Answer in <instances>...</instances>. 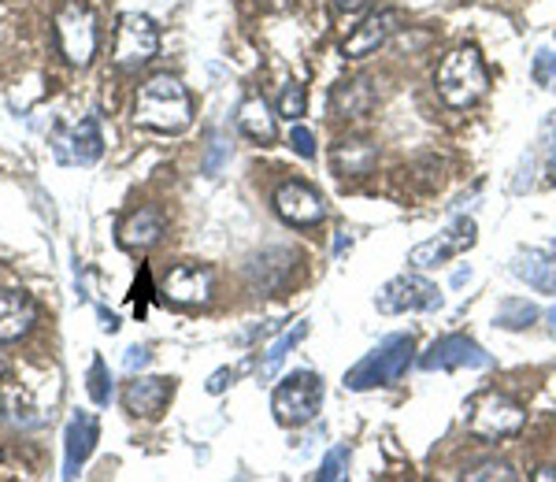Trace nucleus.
<instances>
[{"instance_id":"obj_11","label":"nucleus","mask_w":556,"mask_h":482,"mask_svg":"<svg viewBox=\"0 0 556 482\" xmlns=\"http://www.w3.org/2000/svg\"><path fill=\"white\" fill-rule=\"evenodd\" d=\"M493 356L468 334H445L419 356L424 371H460V368H490Z\"/></svg>"},{"instance_id":"obj_24","label":"nucleus","mask_w":556,"mask_h":482,"mask_svg":"<svg viewBox=\"0 0 556 482\" xmlns=\"http://www.w3.org/2000/svg\"><path fill=\"white\" fill-rule=\"evenodd\" d=\"M304 334H308V324H298V327L290 330V334L278 338V342L271 345V350H267L264 364H260V375H264V379H275L278 368H282V360H286V353L298 350V345L304 342Z\"/></svg>"},{"instance_id":"obj_15","label":"nucleus","mask_w":556,"mask_h":482,"mask_svg":"<svg viewBox=\"0 0 556 482\" xmlns=\"http://www.w3.org/2000/svg\"><path fill=\"white\" fill-rule=\"evenodd\" d=\"M379 167V141L367 134H349L330 149V172L338 178H367Z\"/></svg>"},{"instance_id":"obj_25","label":"nucleus","mask_w":556,"mask_h":482,"mask_svg":"<svg viewBox=\"0 0 556 482\" xmlns=\"http://www.w3.org/2000/svg\"><path fill=\"white\" fill-rule=\"evenodd\" d=\"M534 319H538V308L523 297H508V301H501V308H497V327H505V330H527Z\"/></svg>"},{"instance_id":"obj_3","label":"nucleus","mask_w":556,"mask_h":482,"mask_svg":"<svg viewBox=\"0 0 556 482\" xmlns=\"http://www.w3.org/2000/svg\"><path fill=\"white\" fill-rule=\"evenodd\" d=\"M416 360V338L412 334H390L375 345L371 353L356 364L353 371H345V390H379V386H393V382L405 379V371Z\"/></svg>"},{"instance_id":"obj_40","label":"nucleus","mask_w":556,"mask_h":482,"mask_svg":"<svg viewBox=\"0 0 556 482\" xmlns=\"http://www.w3.org/2000/svg\"><path fill=\"white\" fill-rule=\"evenodd\" d=\"M549 330H553V338H556V308L549 312Z\"/></svg>"},{"instance_id":"obj_22","label":"nucleus","mask_w":556,"mask_h":482,"mask_svg":"<svg viewBox=\"0 0 556 482\" xmlns=\"http://www.w3.org/2000/svg\"><path fill=\"white\" fill-rule=\"evenodd\" d=\"M238 127L249 141H256V145H271V141L278 138L275 115H271V109H267L264 97H256V93L238 104Z\"/></svg>"},{"instance_id":"obj_23","label":"nucleus","mask_w":556,"mask_h":482,"mask_svg":"<svg viewBox=\"0 0 556 482\" xmlns=\"http://www.w3.org/2000/svg\"><path fill=\"white\" fill-rule=\"evenodd\" d=\"M271 261H275V249H271V253H264V256H256V261L249 264V279H253V286H256L260 293H275L278 286L286 282L290 267H293V264H290V261H293L290 253L282 256V264H271Z\"/></svg>"},{"instance_id":"obj_29","label":"nucleus","mask_w":556,"mask_h":482,"mask_svg":"<svg viewBox=\"0 0 556 482\" xmlns=\"http://www.w3.org/2000/svg\"><path fill=\"white\" fill-rule=\"evenodd\" d=\"M349 475V445H334L327 453V460L319 464V479L323 482H338Z\"/></svg>"},{"instance_id":"obj_20","label":"nucleus","mask_w":556,"mask_h":482,"mask_svg":"<svg viewBox=\"0 0 556 482\" xmlns=\"http://www.w3.org/2000/svg\"><path fill=\"white\" fill-rule=\"evenodd\" d=\"M375 104V89H371V78L367 75H356V78H345V83L334 86L330 93V112L334 119H364Z\"/></svg>"},{"instance_id":"obj_8","label":"nucleus","mask_w":556,"mask_h":482,"mask_svg":"<svg viewBox=\"0 0 556 482\" xmlns=\"http://www.w3.org/2000/svg\"><path fill=\"white\" fill-rule=\"evenodd\" d=\"M475 241H479V227H475V219L471 216H456L438 238H430V241H424V245L412 249L408 264L419 267V271H427V267H442V264H450L453 256L468 253Z\"/></svg>"},{"instance_id":"obj_16","label":"nucleus","mask_w":556,"mask_h":482,"mask_svg":"<svg viewBox=\"0 0 556 482\" xmlns=\"http://www.w3.org/2000/svg\"><path fill=\"white\" fill-rule=\"evenodd\" d=\"M172 394H175V379L141 375V379H130L127 386H123V405H127V413L138 419H160Z\"/></svg>"},{"instance_id":"obj_12","label":"nucleus","mask_w":556,"mask_h":482,"mask_svg":"<svg viewBox=\"0 0 556 482\" xmlns=\"http://www.w3.org/2000/svg\"><path fill=\"white\" fill-rule=\"evenodd\" d=\"M215 290V275L204 264H175L164 279V301H172L178 308H197L208 305Z\"/></svg>"},{"instance_id":"obj_26","label":"nucleus","mask_w":556,"mask_h":482,"mask_svg":"<svg viewBox=\"0 0 556 482\" xmlns=\"http://www.w3.org/2000/svg\"><path fill=\"white\" fill-rule=\"evenodd\" d=\"M464 482H516V468L508 460H479L471 468H464Z\"/></svg>"},{"instance_id":"obj_35","label":"nucleus","mask_w":556,"mask_h":482,"mask_svg":"<svg viewBox=\"0 0 556 482\" xmlns=\"http://www.w3.org/2000/svg\"><path fill=\"white\" fill-rule=\"evenodd\" d=\"M149 360H152L149 345H130L127 356H123V368H127V371H138V368H146Z\"/></svg>"},{"instance_id":"obj_4","label":"nucleus","mask_w":556,"mask_h":482,"mask_svg":"<svg viewBox=\"0 0 556 482\" xmlns=\"http://www.w3.org/2000/svg\"><path fill=\"white\" fill-rule=\"evenodd\" d=\"M527 413L519 401H513L501 390H479L475 397H468L464 405V427L468 434H475L479 442H501L513 439V434L523 431Z\"/></svg>"},{"instance_id":"obj_33","label":"nucleus","mask_w":556,"mask_h":482,"mask_svg":"<svg viewBox=\"0 0 556 482\" xmlns=\"http://www.w3.org/2000/svg\"><path fill=\"white\" fill-rule=\"evenodd\" d=\"M227 153H230V145L219 138V134H215L212 145H208V160H204V175H219V167H223V160H227Z\"/></svg>"},{"instance_id":"obj_17","label":"nucleus","mask_w":556,"mask_h":482,"mask_svg":"<svg viewBox=\"0 0 556 482\" xmlns=\"http://www.w3.org/2000/svg\"><path fill=\"white\" fill-rule=\"evenodd\" d=\"M97 439H101V427L89 413H75L67 423V434H64V479H75L78 468L89 460L93 453Z\"/></svg>"},{"instance_id":"obj_39","label":"nucleus","mask_w":556,"mask_h":482,"mask_svg":"<svg viewBox=\"0 0 556 482\" xmlns=\"http://www.w3.org/2000/svg\"><path fill=\"white\" fill-rule=\"evenodd\" d=\"M534 479H538V482H553V479H556V468H538V471H534Z\"/></svg>"},{"instance_id":"obj_7","label":"nucleus","mask_w":556,"mask_h":482,"mask_svg":"<svg viewBox=\"0 0 556 482\" xmlns=\"http://www.w3.org/2000/svg\"><path fill=\"white\" fill-rule=\"evenodd\" d=\"M160 52V30L149 15L141 12H123L119 26H115V45H112V64L119 71H138L146 67Z\"/></svg>"},{"instance_id":"obj_13","label":"nucleus","mask_w":556,"mask_h":482,"mask_svg":"<svg viewBox=\"0 0 556 482\" xmlns=\"http://www.w3.org/2000/svg\"><path fill=\"white\" fill-rule=\"evenodd\" d=\"M104 149L101 127H97V115H86L75 127L52 130V153L60 164H93Z\"/></svg>"},{"instance_id":"obj_10","label":"nucleus","mask_w":556,"mask_h":482,"mask_svg":"<svg viewBox=\"0 0 556 482\" xmlns=\"http://www.w3.org/2000/svg\"><path fill=\"white\" fill-rule=\"evenodd\" d=\"M275 212L282 216V223L298 230H312L327 219V204H323V193L316 186L301 182V178H290L275 190Z\"/></svg>"},{"instance_id":"obj_6","label":"nucleus","mask_w":556,"mask_h":482,"mask_svg":"<svg viewBox=\"0 0 556 482\" xmlns=\"http://www.w3.org/2000/svg\"><path fill=\"white\" fill-rule=\"evenodd\" d=\"M323 379L316 371H290L271 394V413L282 427H304L319 416Z\"/></svg>"},{"instance_id":"obj_9","label":"nucleus","mask_w":556,"mask_h":482,"mask_svg":"<svg viewBox=\"0 0 556 482\" xmlns=\"http://www.w3.org/2000/svg\"><path fill=\"white\" fill-rule=\"evenodd\" d=\"M375 305L386 316H397V312H430V308H442V293L424 275H397V279L382 286Z\"/></svg>"},{"instance_id":"obj_14","label":"nucleus","mask_w":556,"mask_h":482,"mask_svg":"<svg viewBox=\"0 0 556 482\" xmlns=\"http://www.w3.org/2000/svg\"><path fill=\"white\" fill-rule=\"evenodd\" d=\"M397 30H401V12H397V8H382V12L364 15V20L353 26V34L345 38V45H342L345 60L371 56V52H379Z\"/></svg>"},{"instance_id":"obj_21","label":"nucleus","mask_w":556,"mask_h":482,"mask_svg":"<svg viewBox=\"0 0 556 482\" xmlns=\"http://www.w3.org/2000/svg\"><path fill=\"white\" fill-rule=\"evenodd\" d=\"M513 275L542 293H556V253H545V249H519L513 256Z\"/></svg>"},{"instance_id":"obj_19","label":"nucleus","mask_w":556,"mask_h":482,"mask_svg":"<svg viewBox=\"0 0 556 482\" xmlns=\"http://www.w3.org/2000/svg\"><path fill=\"white\" fill-rule=\"evenodd\" d=\"M164 216L156 208H138L119 223V245L130 253H149L164 241Z\"/></svg>"},{"instance_id":"obj_30","label":"nucleus","mask_w":556,"mask_h":482,"mask_svg":"<svg viewBox=\"0 0 556 482\" xmlns=\"http://www.w3.org/2000/svg\"><path fill=\"white\" fill-rule=\"evenodd\" d=\"M542 149H545V172H549V182L556 186V112L545 115L542 123Z\"/></svg>"},{"instance_id":"obj_27","label":"nucleus","mask_w":556,"mask_h":482,"mask_svg":"<svg viewBox=\"0 0 556 482\" xmlns=\"http://www.w3.org/2000/svg\"><path fill=\"white\" fill-rule=\"evenodd\" d=\"M304 112H308V93H304V86L301 83H286L282 97H278V115L298 123Z\"/></svg>"},{"instance_id":"obj_37","label":"nucleus","mask_w":556,"mask_h":482,"mask_svg":"<svg viewBox=\"0 0 556 482\" xmlns=\"http://www.w3.org/2000/svg\"><path fill=\"white\" fill-rule=\"evenodd\" d=\"M334 8L342 15H356V12H364V8H367V0H334Z\"/></svg>"},{"instance_id":"obj_31","label":"nucleus","mask_w":556,"mask_h":482,"mask_svg":"<svg viewBox=\"0 0 556 482\" xmlns=\"http://www.w3.org/2000/svg\"><path fill=\"white\" fill-rule=\"evenodd\" d=\"M531 75H534L538 86H553L556 83V49H538Z\"/></svg>"},{"instance_id":"obj_41","label":"nucleus","mask_w":556,"mask_h":482,"mask_svg":"<svg viewBox=\"0 0 556 482\" xmlns=\"http://www.w3.org/2000/svg\"><path fill=\"white\" fill-rule=\"evenodd\" d=\"M4 371H8V368H4V360H0V379H4Z\"/></svg>"},{"instance_id":"obj_2","label":"nucleus","mask_w":556,"mask_h":482,"mask_svg":"<svg viewBox=\"0 0 556 482\" xmlns=\"http://www.w3.org/2000/svg\"><path fill=\"white\" fill-rule=\"evenodd\" d=\"M434 89L450 109H471L490 89V71L482 64V52L475 45H460L434 71Z\"/></svg>"},{"instance_id":"obj_38","label":"nucleus","mask_w":556,"mask_h":482,"mask_svg":"<svg viewBox=\"0 0 556 482\" xmlns=\"http://www.w3.org/2000/svg\"><path fill=\"white\" fill-rule=\"evenodd\" d=\"M97 316H101V327H104V330H119V319H115L108 308H97Z\"/></svg>"},{"instance_id":"obj_5","label":"nucleus","mask_w":556,"mask_h":482,"mask_svg":"<svg viewBox=\"0 0 556 482\" xmlns=\"http://www.w3.org/2000/svg\"><path fill=\"white\" fill-rule=\"evenodd\" d=\"M52 34H56V49L67 64L89 67L97 56V15L86 0H64L52 15Z\"/></svg>"},{"instance_id":"obj_32","label":"nucleus","mask_w":556,"mask_h":482,"mask_svg":"<svg viewBox=\"0 0 556 482\" xmlns=\"http://www.w3.org/2000/svg\"><path fill=\"white\" fill-rule=\"evenodd\" d=\"M290 145H293V153L304 156V160L316 156V138H312V130H308V127H293V130H290Z\"/></svg>"},{"instance_id":"obj_28","label":"nucleus","mask_w":556,"mask_h":482,"mask_svg":"<svg viewBox=\"0 0 556 482\" xmlns=\"http://www.w3.org/2000/svg\"><path fill=\"white\" fill-rule=\"evenodd\" d=\"M86 382H89V397H93V405L104 408L108 401H112V386H108V364H104V356H93Z\"/></svg>"},{"instance_id":"obj_36","label":"nucleus","mask_w":556,"mask_h":482,"mask_svg":"<svg viewBox=\"0 0 556 482\" xmlns=\"http://www.w3.org/2000/svg\"><path fill=\"white\" fill-rule=\"evenodd\" d=\"M230 382H235V371H227V368L215 371L212 379H208V394H223V390H227Z\"/></svg>"},{"instance_id":"obj_34","label":"nucleus","mask_w":556,"mask_h":482,"mask_svg":"<svg viewBox=\"0 0 556 482\" xmlns=\"http://www.w3.org/2000/svg\"><path fill=\"white\" fill-rule=\"evenodd\" d=\"M130 297L138 301V316H146V305H149V297H152V275H149V267H141V275H138V282H134Z\"/></svg>"},{"instance_id":"obj_18","label":"nucleus","mask_w":556,"mask_h":482,"mask_svg":"<svg viewBox=\"0 0 556 482\" xmlns=\"http://www.w3.org/2000/svg\"><path fill=\"white\" fill-rule=\"evenodd\" d=\"M38 324V305L26 293L0 290V345L20 342Z\"/></svg>"},{"instance_id":"obj_1","label":"nucleus","mask_w":556,"mask_h":482,"mask_svg":"<svg viewBox=\"0 0 556 482\" xmlns=\"http://www.w3.org/2000/svg\"><path fill=\"white\" fill-rule=\"evenodd\" d=\"M134 119L149 130L178 134L193 123V101L186 86L175 75H152L138 89V104H134Z\"/></svg>"}]
</instances>
